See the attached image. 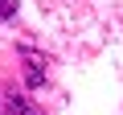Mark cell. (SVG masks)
I'll return each mask as SVG.
<instances>
[{
	"label": "cell",
	"mask_w": 123,
	"mask_h": 115,
	"mask_svg": "<svg viewBox=\"0 0 123 115\" xmlns=\"http://www.w3.org/2000/svg\"><path fill=\"white\" fill-rule=\"evenodd\" d=\"M21 62H25V86H29V90L45 86V58L33 53L29 45H21Z\"/></svg>",
	"instance_id": "6da1fadb"
},
{
	"label": "cell",
	"mask_w": 123,
	"mask_h": 115,
	"mask_svg": "<svg viewBox=\"0 0 123 115\" xmlns=\"http://www.w3.org/2000/svg\"><path fill=\"white\" fill-rule=\"evenodd\" d=\"M0 103H4V115H41V107L21 95V90H8V95H0Z\"/></svg>",
	"instance_id": "7a4b0ae2"
},
{
	"label": "cell",
	"mask_w": 123,
	"mask_h": 115,
	"mask_svg": "<svg viewBox=\"0 0 123 115\" xmlns=\"http://www.w3.org/2000/svg\"><path fill=\"white\" fill-rule=\"evenodd\" d=\"M17 8H21L17 0H0V21H12V17H17Z\"/></svg>",
	"instance_id": "3957f363"
},
{
	"label": "cell",
	"mask_w": 123,
	"mask_h": 115,
	"mask_svg": "<svg viewBox=\"0 0 123 115\" xmlns=\"http://www.w3.org/2000/svg\"><path fill=\"white\" fill-rule=\"evenodd\" d=\"M0 115H4V103H0Z\"/></svg>",
	"instance_id": "277c9868"
}]
</instances>
